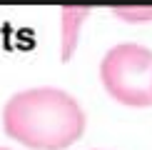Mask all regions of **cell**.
<instances>
[{"label":"cell","instance_id":"cell-1","mask_svg":"<svg viewBox=\"0 0 152 150\" xmlns=\"http://www.w3.org/2000/svg\"><path fill=\"white\" fill-rule=\"evenodd\" d=\"M3 128L33 150H65L85 133V112L60 88H30L5 103Z\"/></svg>","mask_w":152,"mask_h":150},{"label":"cell","instance_id":"cell-2","mask_svg":"<svg viewBox=\"0 0 152 150\" xmlns=\"http://www.w3.org/2000/svg\"><path fill=\"white\" fill-rule=\"evenodd\" d=\"M100 80L115 100L130 108L152 105V50L140 43H120L105 53Z\"/></svg>","mask_w":152,"mask_h":150},{"label":"cell","instance_id":"cell-3","mask_svg":"<svg viewBox=\"0 0 152 150\" xmlns=\"http://www.w3.org/2000/svg\"><path fill=\"white\" fill-rule=\"evenodd\" d=\"M87 18V10H77V8H65L60 12V23H62V60H70L75 53L80 38V25Z\"/></svg>","mask_w":152,"mask_h":150},{"label":"cell","instance_id":"cell-4","mask_svg":"<svg viewBox=\"0 0 152 150\" xmlns=\"http://www.w3.org/2000/svg\"><path fill=\"white\" fill-rule=\"evenodd\" d=\"M112 15L127 23H142V20H152V8H112Z\"/></svg>","mask_w":152,"mask_h":150},{"label":"cell","instance_id":"cell-5","mask_svg":"<svg viewBox=\"0 0 152 150\" xmlns=\"http://www.w3.org/2000/svg\"><path fill=\"white\" fill-rule=\"evenodd\" d=\"M0 150H8V148H0Z\"/></svg>","mask_w":152,"mask_h":150}]
</instances>
